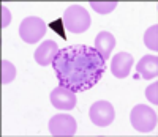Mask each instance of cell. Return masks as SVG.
<instances>
[{"label":"cell","mask_w":158,"mask_h":137,"mask_svg":"<svg viewBox=\"0 0 158 137\" xmlns=\"http://www.w3.org/2000/svg\"><path fill=\"white\" fill-rule=\"evenodd\" d=\"M52 66L60 85L74 93L95 87L106 71V62L94 47L79 44L60 49Z\"/></svg>","instance_id":"6da1fadb"},{"label":"cell","mask_w":158,"mask_h":137,"mask_svg":"<svg viewBox=\"0 0 158 137\" xmlns=\"http://www.w3.org/2000/svg\"><path fill=\"white\" fill-rule=\"evenodd\" d=\"M133 63H135V58L131 54L118 52L117 55H114L111 62V71L117 79H125L127 76H130L131 70H133Z\"/></svg>","instance_id":"ba28073f"},{"label":"cell","mask_w":158,"mask_h":137,"mask_svg":"<svg viewBox=\"0 0 158 137\" xmlns=\"http://www.w3.org/2000/svg\"><path fill=\"white\" fill-rule=\"evenodd\" d=\"M65 29L71 33H84L90 27V14L81 5H71L63 13Z\"/></svg>","instance_id":"7a4b0ae2"},{"label":"cell","mask_w":158,"mask_h":137,"mask_svg":"<svg viewBox=\"0 0 158 137\" xmlns=\"http://www.w3.org/2000/svg\"><path fill=\"white\" fill-rule=\"evenodd\" d=\"M51 103L60 111H71L76 107V93L63 85H59L51 91Z\"/></svg>","instance_id":"52a82bcc"},{"label":"cell","mask_w":158,"mask_h":137,"mask_svg":"<svg viewBox=\"0 0 158 137\" xmlns=\"http://www.w3.org/2000/svg\"><path fill=\"white\" fill-rule=\"evenodd\" d=\"M89 117L92 120V123L100 128L104 126H109L111 123L115 118V111L111 103L108 101H97L90 106V111H89Z\"/></svg>","instance_id":"8992f818"},{"label":"cell","mask_w":158,"mask_h":137,"mask_svg":"<svg viewBox=\"0 0 158 137\" xmlns=\"http://www.w3.org/2000/svg\"><path fill=\"white\" fill-rule=\"evenodd\" d=\"M11 22V13L6 6L2 5V27H6Z\"/></svg>","instance_id":"2e32d148"},{"label":"cell","mask_w":158,"mask_h":137,"mask_svg":"<svg viewBox=\"0 0 158 137\" xmlns=\"http://www.w3.org/2000/svg\"><path fill=\"white\" fill-rule=\"evenodd\" d=\"M46 29H48V25L41 18L29 16L19 25V36L22 38V41H25V43L35 44L38 41H41V38L46 35Z\"/></svg>","instance_id":"277c9868"},{"label":"cell","mask_w":158,"mask_h":137,"mask_svg":"<svg viewBox=\"0 0 158 137\" xmlns=\"http://www.w3.org/2000/svg\"><path fill=\"white\" fill-rule=\"evenodd\" d=\"M144 44L150 50H158V25H152L150 29L144 33Z\"/></svg>","instance_id":"7c38bea8"},{"label":"cell","mask_w":158,"mask_h":137,"mask_svg":"<svg viewBox=\"0 0 158 137\" xmlns=\"http://www.w3.org/2000/svg\"><path fill=\"white\" fill-rule=\"evenodd\" d=\"M130 121L138 132H152L158 123V115L152 107L138 104L131 109Z\"/></svg>","instance_id":"3957f363"},{"label":"cell","mask_w":158,"mask_h":137,"mask_svg":"<svg viewBox=\"0 0 158 137\" xmlns=\"http://www.w3.org/2000/svg\"><path fill=\"white\" fill-rule=\"evenodd\" d=\"M76 120L68 114H57L49 120V132L54 137H71L76 134Z\"/></svg>","instance_id":"5b68a950"},{"label":"cell","mask_w":158,"mask_h":137,"mask_svg":"<svg viewBox=\"0 0 158 137\" xmlns=\"http://www.w3.org/2000/svg\"><path fill=\"white\" fill-rule=\"evenodd\" d=\"M115 47V38L112 33L109 32H100L95 38V44H94V49L100 54V55L104 58V62H106L109 57H111V54Z\"/></svg>","instance_id":"8fae6325"},{"label":"cell","mask_w":158,"mask_h":137,"mask_svg":"<svg viewBox=\"0 0 158 137\" xmlns=\"http://www.w3.org/2000/svg\"><path fill=\"white\" fill-rule=\"evenodd\" d=\"M59 46L54 43L52 39H48V41H43L41 44H40L35 50V60L38 65L41 66H48V65H52V62H54L56 55L59 54Z\"/></svg>","instance_id":"9c48e42d"},{"label":"cell","mask_w":158,"mask_h":137,"mask_svg":"<svg viewBox=\"0 0 158 137\" xmlns=\"http://www.w3.org/2000/svg\"><path fill=\"white\" fill-rule=\"evenodd\" d=\"M146 96L147 99L152 103V104H158V82H153V84H150L146 90Z\"/></svg>","instance_id":"9a60e30c"},{"label":"cell","mask_w":158,"mask_h":137,"mask_svg":"<svg viewBox=\"0 0 158 137\" xmlns=\"http://www.w3.org/2000/svg\"><path fill=\"white\" fill-rule=\"evenodd\" d=\"M16 77V66L8 60L2 62V84H10Z\"/></svg>","instance_id":"4fadbf2b"},{"label":"cell","mask_w":158,"mask_h":137,"mask_svg":"<svg viewBox=\"0 0 158 137\" xmlns=\"http://www.w3.org/2000/svg\"><path fill=\"white\" fill-rule=\"evenodd\" d=\"M90 6L100 14H108L117 6V2H90Z\"/></svg>","instance_id":"5bb4252c"},{"label":"cell","mask_w":158,"mask_h":137,"mask_svg":"<svg viewBox=\"0 0 158 137\" xmlns=\"http://www.w3.org/2000/svg\"><path fill=\"white\" fill-rule=\"evenodd\" d=\"M136 71H138L139 77L146 79V80L156 79V76H158V57L156 55L142 57L136 65Z\"/></svg>","instance_id":"30bf717a"}]
</instances>
